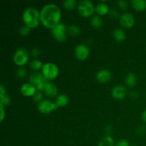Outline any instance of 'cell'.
Segmentation results:
<instances>
[{
	"label": "cell",
	"mask_w": 146,
	"mask_h": 146,
	"mask_svg": "<svg viewBox=\"0 0 146 146\" xmlns=\"http://www.w3.org/2000/svg\"><path fill=\"white\" fill-rule=\"evenodd\" d=\"M61 11L55 4H45L40 11V19L43 25L48 29H53L60 23Z\"/></svg>",
	"instance_id": "obj_1"
},
{
	"label": "cell",
	"mask_w": 146,
	"mask_h": 146,
	"mask_svg": "<svg viewBox=\"0 0 146 146\" xmlns=\"http://www.w3.org/2000/svg\"><path fill=\"white\" fill-rule=\"evenodd\" d=\"M22 19L25 25L31 29L38 27L41 21L40 12L34 7H29L26 9L22 14Z\"/></svg>",
	"instance_id": "obj_2"
},
{
	"label": "cell",
	"mask_w": 146,
	"mask_h": 146,
	"mask_svg": "<svg viewBox=\"0 0 146 146\" xmlns=\"http://www.w3.org/2000/svg\"><path fill=\"white\" fill-rule=\"evenodd\" d=\"M41 74L46 79H54L58 75V68L54 63H46L43 65L41 68Z\"/></svg>",
	"instance_id": "obj_3"
},
{
	"label": "cell",
	"mask_w": 146,
	"mask_h": 146,
	"mask_svg": "<svg viewBox=\"0 0 146 146\" xmlns=\"http://www.w3.org/2000/svg\"><path fill=\"white\" fill-rule=\"evenodd\" d=\"M78 11L82 17H88L94 12L95 7L90 0H81L78 4Z\"/></svg>",
	"instance_id": "obj_4"
},
{
	"label": "cell",
	"mask_w": 146,
	"mask_h": 146,
	"mask_svg": "<svg viewBox=\"0 0 146 146\" xmlns=\"http://www.w3.org/2000/svg\"><path fill=\"white\" fill-rule=\"evenodd\" d=\"M13 60L16 65L19 66L25 65L28 62L29 60L28 51L22 47L19 48L14 52V56H13Z\"/></svg>",
	"instance_id": "obj_5"
},
{
	"label": "cell",
	"mask_w": 146,
	"mask_h": 146,
	"mask_svg": "<svg viewBox=\"0 0 146 146\" xmlns=\"http://www.w3.org/2000/svg\"><path fill=\"white\" fill-rule=\"evenodd\" d=\"M51 34L58 41L64 42L66 39V27L63 22H60L51 29Z\"/></svg>",
	"instance_id": "obj_6"
},
{
	"label": "cell",
	"mask_w": 146,
	"mask_h": 146,
	"mask_svg": "<svg viewBox=\"0 0 146 146\" xmlns=\"http://www.w3.org/2000/svg\"><path fill=\"white\" fill-rule=\"evenodd\" d=\"M57 108H58V106L56 104V103H54L53 101L48 99L43 100L39 104H38V111L44 114L50 113L56 111Z\"/></svg>",
	"instance_id": "obj_7"
},
{
	"label": "cell",
	"mask_w": 146,
	"mask_h": 146,
	"mask_svg": "<svg viewBox=\"0 0 146 146\" xmlns=\"http://www.w3.org/2000/svg\"><path fill=\"white\" fill-rule=\"evenodd\" d=\"M74 54L78 59L85 60L89 55V48L85 44H80L76 46Z\"/></svg>",
	"instance_id": "obj_8"
},
{
	"label": "cell",
	"mask_w": 146,
	"mask_h": 146,
	"mask_svg": "<svg viewBox=\"0 0 146 146\" xmlns=\"http://www.w3.org/2000/svg\"><path fill=\"white\" fill-rule=\"evenodd\" d=\"M120 23L125 28H131L135 24V19L131 13L125 12L120 17Z\"/></svg>",
	"instance_id": "obj_9"
},
{
	"label": "cell",
	"mask_w": 146,
	"mask_h": 146,
	"mask_svg": "<svg viewBox=\"0 0 146 146\" xmlns=\"http://www.w3.org/2000/svg\"><path fill=\"white\" fill-rule=\"evenodd\" d=\"M127 94V88L124 86L118 84L115 85L111 91V95L114 98L118 100L123 99L125 98Z\"/></svg>",
	"instance_id": "obj_10"
},
{
	"label": "cell",
	"mask_w": 146,
	"mask_h": 146,
	"mask_svg": "<svg viewBox=\"0 0 146 146\" xmlns=\"http://www.w3.org/2000/svg\"><path fill=\"white\" fill-rule=\"evenodd\" d=\"M36 88L34 85L30 83H26L21 85L20 91L21 93L25 96H34L36 93Z\"/></svg>",
	"instance_id": "obj_11"
},
{
	"label": "cell",
	"mask_w": 146,
	"mask_h": 146,
	"mask_svg": "<svg viewBox=\"0 0 146 146\" xmlns=\"http://www.w3.org/2000/svg\"><path fill=\"white\" fill-rule=\"evenodd\" d=\"M96 79L101 83H106L111 78V73L108 69H101L96 74Z\"/></svg>",
	"instance_id": "obj_12"
},
{
	"label": "cell",
	"mask_w": 146,
	"mask_h": 146,
	"mask_svg": "<svg viewBox=\"0 0 146 146\" xmlns=\"http://www.w3.org/2000/svg\"><path fill=\"white\" fill-rule=\"evenodd\" d=\"M44 91L47 96L50 97V98H54L58 94V88L55 84L49 82Z\"/></svg>",
	"instance_id": "obj_13"
},
{
	"label": "cell",
	"mask_w": 146,
	"mask_h": 146,
	"mask_svg": "<svg viewBox=\"0 0 146 146\" xmlns=\"http://www.w3.org/2000/svg\"><path fill=\"white\" fill-rule=\"evenodd\" d=\"M95 11H96L97 14L99 15H105L109 11V7L108 4L104 1L98 3L95 7Z\"/></svg>",
	"instance_id": "obj_14"
},
{
	"label": "cell",
	"mask_w": 146,
	"mask_h": 146,
	"mask_svg": "<svg viewBox=\"0 0 146 146\" xmlns=\"http://www.w3.org/2000/svg\"><path fill=\"white\" fill-rule=\"evenodd\" d=\"M43 78H44V76L42 75L41 73H32V74L29 76V82L30 84H33V85H34L36 86L41 81V79H42Z\"/></svg>",
	"instance_id": "obj_15"
},
{
	"label": "cell",
	"mask_w": 146,
	"mask_h": 146,
	"mask_svg": "<svg viewBox=\"0 0 146 146\" xmlns=\"http://www.w3.org/2000/svg\"><path fill=\"white\" fill-rule=\"evenodd\" d=\"M131 4L133 7L138 11H143L146 9L145 0H132Z\"/></svg>",
	"instance_id": "obj_16"
},
{
	"label": "cell",
	"mask_w": 146,
	"mask_h": 146,
	"mask_svg": "<svg viewBox=\"0 0 146 146\" xmlns=\"http://www.w3.org/2000/svg\"><path fill=\"white\" fill-rule=\"evenodd\" d=\"M125 82L129 87L135 86L137 82L136 76L133 73H128L125 78Z\"/></svg>",
	"instance_id": "obj_17"
},
{
	"label": "cell",
	"mask_w": 146,
	"mask_h": 146,
	"mask_svg": "<svg viewBox=\"0 0 146 146\" xmlns=\"http://www.w3.org/2000/svg\"><path fill=\"white\" fill-rule=\"evenodd\" d=\"M113 37L115 38V39L118 41H124L125 38V36H126L125 31L120 28L115 29L113 32Z\"/></svg>",
	"instance_id": "obj_18"
},
{
	"label": "cell",
	"mask_w": 146,
	"mask_h": 146,
	"mask_svg": "<svg viewBox=\"0 0 146 146\" xmlns=\"http://www.w3.org/2000/svg\"><path fill=\"white\" fill-rule=\"evenodd\" d=\"M68 102V97L66 94H60L57 96L56 100V104L58 107H63L67 105Z\"/></svg>",
	"instance_id": "obj_19"
},
{
	"label": "cell",
	"mask_w": 146,
	"mask_h": 146,
	"mask_svg": "<svg viewBox=\"0 0 146 146\" xmlns=\"http://www.w3.org/2000/svg\"><path fill=\"white\" fill-rule=\"evenodd\" d=\"M114 140L110 135H106L98 143V146H113Z\"/></svg>",
	"instance_id": "obj_20"
},
{
	"label": "cell",
	"mask_w": 146,
	"mask_h": 146,
	"mask_svg": "<svg viewBox=\"0 0 146 146\" xmlns=\"http://www.w3.org/2000/svg\"><path fill=\"white\" fill-rule=\"evenodd\" d=\"M91 24L95 29H100L103 26V19L99 15H95L91 18Z\"/></svg>",
	"instance_id": "obj_21"
},
{
	"label": "cell",
	"mask_w": 146,
	"mask_h": 146,
	"mask_svg": "<svg viewBox=\"0 0 146 146\" xmlns=\"http://www.w3.org/2000/svg\"><path fill=\"white\" fill-rule=\"evenodd\" d=\"M43 65L44 64H42V62L38 59H33L30 62V67H31V69L35 70V71H38V70L41 69Z\"/></svg>",
	"instance_id": "obj_22"
},
{
	"label": "cell",
	"mask_w": 146,
	"mask_h": 146,
	"mask_svg": "<svg viewBox=\"0 0 146 146\" xmlns=\"http://www.w3.org/2000/svg\"><path fill=\"white\" fill-rule=\"evenodd\" d=\"M48 83H49V80L46 79V78L44 77V78L41 79V81H40L36 86V88L37 90H38V91H44V89L46 88V86L48 85Z\"/></svg>",
	"instance_id": "obj_23"
},
{
	"label": "cell",
	"mask_w": 146,
	"mask_h": 146,
	"mask_svg": "<svg viewBox=\"0 0 146 146\" xmlns=\"http://www.w3.org/2000/svg\"><path fill=\"white\" fill-rule=\"evenodd\" d=\"M68 32L71 36H77L81 32V29L77 25L72 24L68 27Z\"/></svg>",
	"instance_id": "obj_24"
},
{
	"label": "cell",
	"mask_w": 146,
	"mask_h": 146,
	"mask_svg": "<svg viewBox=\"0 0 146 146\" xmlns=\"http://www.w3.org/2000/svg\"><path fill=\"white\" fill-rule=\"evenodd\" d=\"M76 5V1L75 0H64L63 1V6L66 9H72Z\"/></svg>",
	"instance_id": "obj_25"
},
{
	"label": "cell",
	"mask_w": 146,
	"mask_h": 146,
	"mask_svg": "<svg viewBox=\"0 0 146 146\" xmlns=\"http://www.w3.org/2000/svg\"><path fill=\"white\" fill-rule=\"evenodd\" d=\"M27 69L25 68H24V67H20L19 68L17 69V72H16V76L19 78H23L27 76Z\"/></svg>",
	"instance_id": "obj_26"
},
{
	"label": "cell",
	"mask_w": 146,
	"mask_h": 146,
	"mask_svg": "<svg viewBox=\"0 0 146 146\" xmlns=\"http://www.w3.org/2000/svg\"><path fill=\"white\" fill-rule=\"evenodd\" d=\"M30 30H31V28L29 27L28 26L24 25V26H21L20 27L19 29V34H21V36H27L30 32Z\"/></svg>",
	"instance_id": "obj_27"
},
{
	"label": "cell",
	"mask_w": 146,
	"mask_h": 146,
	"mask_svg": "<svg viewBox=\"0 0 146 146\" xmlns=\"http://www.w3.org/2000/svg\"><path fill=\"white\" fill-rule=\"evenodd\" d=\"M42 98H43V95L42 94H41V91H36V94L34 95V96H33V100H34L35 102L38 103V104H39L41 101H43Z\"/></svg>",
	"instance_id": "obj_28"
},
{
	"label": "cell",
	"mask_w": 146,
	"mask_h": 146,
	"mask_svg": "<svg viewBox=\"0 0 146 146\" xmlns=\"http://www.w3.org/2000/svg\"><path fill=\"white\" fill-rule=\"evenodd\" d=\"M0 104L4 106H8L10 104V102H11V99H10L9 96L8 95H6L5 96L3 97V98H0Z\"/></svg>",
	"instance_id": "obj_29"
},
{
	"label": "cell",
	"mask_w": 146,
	"mask_h": 146,
	"mask_svg": "<svg viewBox=\"0 0 146 146\" xmlns=\"http://www.w3.org/2000/svg\"><path fill=\"white\" fill-rule=\"evenodd\" d=\"M117 4H118V7L120 8L123 9H127L128 7V4L127 1H124V0H118L117 1Z\"/></svg>",
	"instance_id": "obj_30"
},
{
	"label": "cell",
	"mask_w": 146,
	"mask_h": 146,
	"mask_svg": "<svg viewBox=\"0 0 146 146\" xmlns=\"http://www.w3.org/2000/svg\"><path fill=\"white\" fill-rule=\"evenodd\" d=\"M115 146H130V143L127 140L122 139L116 143Z\"/></svg>",
	"instance_id": "obj_31"
},
{
	"label": "cell",
	"mask_w": 146,
	"mask_h": 146,
	"mask_svg": "<svg viewBox=\"0 0 146 146\" xmlns=\"http://www.w3.org/2000/svg\"><path fill=\"white\" fill-rule=\"evenodd\" d=\"M6 95H7V94H6L5 88H4V85L1 84V85H0V98H3V97L5 96Z\"/></svg>",
	"instance_id": "obj_32"
},
{
	"label": "cell",
	"mask_w": 146,
	"mask_h": 146,
	"mask_svg": "<svg viewBox=\"0 0 146 146\" xmlns=\"http://www.w3.org/2000/svg\"><path fill=\"white\" fill-rule=\"evenodd\" d=\"M40 53H41V51H40V50L37 48H32L31 51V55H32V56H34V57H36V56H37L39 55Z\"/></svg>",
	"instance_id": "obj_33"
},
{
	"label": "cell",
	"mask_w": 146,
	"mask_h": 146,
	"mask_svg": "<svg viewBox=\"0 0 146 146\" xmlns=\"http://www.w3.org/2000/svg\"><path fill=\"white\" fill-rule=\"evenodd\" d=\"M0 110H1V121H3L4 117H5V112H4V106L0 104Z\"/></svg>",
	"instance_id": "obj_34"
},
{
	"label": "cell",
	"mask_w": 146,
	"mask_h": 146,
	"mask_svg": "<svg viewBox=\"0 0 146 146\" xmlns=\"http://www.w3.org/2000/svg\"><path fill=\"white\" fill-rule=\"evenodd\" d=\"M110 14L113 17H115L116 16H118V12L115 9H112L111 11H110Z\"/></svg>",
	"instance_id": "obj_35"
},
{
	"label": "cell",
	"mask_w": 146,
	"mask_h": 146,
	"mask_svg": "<svg viewBox=\"0 0 146 146\" xmlns=\"http://www.w3.org/2000/svg\"><path fill=\"white\" fill-rule=\"evenodd\" d=\"M145 131V128H143V127H140V128H138V129L137 130V133L141 134H142L143 133H144Z\"/></svg>",
	"instance_id": "obj_36"
},
{
	"label": "cell",
	"mask_w": 146,
	"mask_h": 146,
	"mask_svg": "<svg viewBox=\"0 0 146 146\" xmlns=\"http://www.w3.org/2000/svg\"><path fill=\"white\" fill-rule=\"evenodd\" d=\"M142 120L144 121V122L146 123V110L143 111V113H142Z\"/></svg>",
	"instance_id": "obj_37"
},
{
	"label": "cell",
	"mask_w": 146,
	"mask_h": 146,
	"mask_svg": "<svg viewBox=\"0 0 146 146\" xmlns=\"http://www.w3.org/2000/svg\"><path fill=\"white\" fill-rule=\"evenodd\" d=\"M131 96L132 97H134V98H138V94H137L136 92H132V93H131Z\"/></svg>",
	"instance_id": "obj_38"
}]
</instances>
